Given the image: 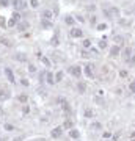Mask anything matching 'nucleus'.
Instances as JSON below:
<instances>
[{"instance_id": "44", "label": "nucleus", "mask_w": 135, "mask_h": 141, "mask_svg": "<svg viewBox=\"0 0 135 141\" xmlns=\"http://www.w3.org/2000/svg\"><path fill=\"white\" fill-rule=\"evenodd\" d=\"M130 64H135V53L132 55V58H130Z\"/></svg>"}, {"instance_id": "39", "label": "nucleus", "mask_w": 135, "mask_h": 141, "mask_svg": "<svg viewBox=\"0 0 135 141\" xmlns=\"http://www.w3.org/2000/svg\"><path fill=\"white\" fill-rule=\"evenodd\" d=\"M21 83H22V86H28V85H30L27 79H22V80H21Z\"/></svg>"}, {"instance_id": "11", "label": "nucleus", "mask_w": 135, "mask_h": 141, "mask_svg": "<svg viewBox=\"0 0 135 141\" xmlns=\"http://www.w3.org/2000/svg\"><path fill=\"white\" fill-rule=\"evenodd\" d=\"M46 82H47L49 85H53V83H55V75H53L52 72H47V74H46Z\"/></svg>"}, {"instance_id": "6", "label": "nucleus", "mask_w": 135, "mask_h": 141, "mask_svg": "<svg viewBox=\"0 0 135 141\" xmlns=\"http://www.w3.org/2000/svg\"><path fill=\"white\" fill-rule=\"evenodd\" d=\"M61 135H63V127H55V129H52V132H50V136L52 138H61Z\"/></svg>"}, {"instance_id": "4", "label": "nucleus", "mask_w": 135, "mask_h": 141, "mask_svg": "<svg viewBox=\"0 0 135 141\" xmlns=\"http://www.w3.org/2000/svg\"><path fill=\"white\" fill-rule=\"evenodd\" d=\"M83 71H85V75L88 79H94V69H93V64H86L85 68H83Z\"/></svg>"}, {"instance_id": "13", "label": "nucleus", "mask_w": 135, "mask_h": 141, "mask_svg": "<svg viewBox=\"0 0 135 141\" xmlns=\"http://www.w3.org/2000/svg\"><path fill=\"white\" fill-rule=\"evenodd\" d=\"M72 126H74V122L71 121V119H66L65 122H63V129H65V130H71V129H72Z\"/></svg>"}, {"instance_id": "3", "label": "nucleus", "mask_w": 135, "mask_h": 141, "mask_svg": "<svg viewBox=\"0 0 135 141\" xmlns=\"http://www.w3.org/2000/svg\"><path fill=\"white\" fill-rule=\"evenodd\" d=\"M58 102H60V105H61L63 111H65L66 115H71V107H69L68 100H66V99H63V97H60V99H58Z\"/></svg>"}, {"instance_id": "45", "label": "nucleus", "mask_w": 135, "mask_h": 141, "mask_svg": "<svg viewBox=\"0 0 135 141\" xmlns=\"http://www.w3.org/2000/svg\"><path fill=\"white\" fill-rule=\"evenodd\" d=\"M112 141H118V135H113L112 136Z\"/></svg>"}, {"instance_id": "40", "label": "nucleus", "mask_w": 135, "mask_h": 141, "mask_svg": "<svg viewBox=\"0 0 135 141\" xmlns=\"http://www.w3.org/2000/svg\"><path fill=\"white\" fill-rule=\"evenodd\" d=\"M28 71H30V72H36V68H35L33 64H28Z\"/></svg>"}, {"instance_id": "42", "label": "nucleus", "mask_w": 135, "mask_h": 141, "mask_svg": "<svg viewBox=\"0 0 135 141\" xmlns=\"http://www.w3.org/2000/svg\"><path fill=\"white\" fill-rule=\"evenodd\" d=\"M102 136H104L105 139H107V138H112V135L109 133V132H104V135H102Z\"/></svg>"}, {"instance_id": "27", "label": "nucleus", "mask_w": 135, "mask_h": 141, "mask_svg": "<svg viewBox=\"0 0 135 141\" xmlns=\"http://www.w3.org/2000/svg\"><path fill=\"white\" fill-rule=\"evenodd\" d=\"M85 118H93V111L89 108H85Z\"/></svg>"}, {"instance_id": "8", "label": "nucleus", "mask_w": 135, "mask_h": 141, "mask_svg": "<svg viewBox=\"0 0 135 141\" xmlns=\"http://www.w3.org/2000/svg\"><path fill=\"white\" fill-rule=\"evenodd\" d=\"M69 35H71V38H82L83 36V32L80 30V28H71Z\"/></svg>"}, {"instance_id": "38", "label": "nucleus", "mask_w": 135, "mask_h": 141, "mask_svg": "<svg viewBox=\"0 0 135 141\" xmlns=\"http://www.w3.org/2000/svg\"><path fill=\"white\" fill-rule=\"evenodd\" d=\"M127 75H129V74H127V71H121V72H119V77H123V79H126Z\"/></svg>"}, {"instance_id": "10", "label": "nucleus", "mask_w": 135, "mask_h": 141, "mask_svg": "<svg viewBox=\"0 0 135 141\" xmlns=\"http://www.w3.org/2000/svg\"><path fill=\"white\" fill-rule=\"evenodd\" d=\"M41 27L44 30H49V28H52V21H49V19H41Z\"/></svg>"}, {"instance_id": "16", "label": "nucleus", "mask_w": 135, "mask_h": 141, "mask_svg": "<svg viewBox=\"0 0 135 141\" xmlns=\"http://www.w3.org/2000/svg\"><path fill=\"white\" fill-rule=\"evenodd\" d=\"M17 100H19L21 103H27V100H28V96H27L25 92H21L19 96H17Z\"/></svg>"}, {"instance_id": "17", "label": "nucleus", "mask_w": 135, "mask_h": 141, "mask_svg": "<svg viewBox=\"0 0 135 141\" xmlns=\"http://www.w3.org/2000/svg\"><path fill=\"white\" fill-rule=\"evenodd\" d=\"M42 19H49V21H52V11L50 9H44L42 11Z\"/></svg>"}, {"instance_id": "1", "label": "nucleus", "mask_w": 135, "mask_h": 141, "mask_svg": "<svg viewBox=\"0 0 135 141\" xmlns=\"http://www.w3.org/2000/svg\"><path fill=\"white\" fill-rule=\"evenodd\" d=\"M11 5L14 6V9L21 11V9L27 8V0H11Z\"/></svg>"}, {"instance_id": "15", "label": "nucleus", "mask_w": 135, "mask_h": 141, "mask_svg": "<svg viewBox=\"0 0 135 141\" xmlns=\"http://www.w3.org/2000/svg\"><path fill=\"white\" fill-rule=\"evenodd\" d=\"M69 136L72 138V139H77V138L80 136V133H79V130H77V129H71V130H69Z\"/></svg>"}, {"instance_id": "5", "label": "nucleus", "mask_w": 135, "mask_h": 141, "mask_svg": "<svg viewBox=\"0 0 135 141\" xmlns=\"http://www.w3.org/2000/svg\"><path fill=\"white\" fill-rule=\"evenodd\" d=\"M5 75H6V79H8V82H10V83H14V82H16L14 72H13L11 68H5Z\"/></svg>"}, {"instance_id": "7", "label": "nucleus", "mask_w": 135, "mask_h": 141, "mask_svg": "<svg viewBox=\"0 0 135 141\" xmlns=\"http://www.w3.org/2000/svg\"><path fill=\"white\" fill-rule=\"evenodd\" d=\"M28 27H30V24L27 22V21H21L19 24H17V32H25V30H28Z\"/></svg>"}, {"instance_id": "49", "label": "nucleus", "mask_w": 135, "mask_h": 141, "mask_svg": "<svg viewBox=\"0 0 135 141\" xmlns=\"http://www.w3.org/2000/svg\"><path fill=\"white\" fill-rule=\"evenodd\" d=\"M0 141H2V136H0Z\"/></svg>"}, {"instance_id": "23", "label": "nucleus", "mask_w": 135, "mask_h": 141, "mask_svg": "<svg viewBox=\"0 0 135 141\" xmlns=\"http://www.w3.org/2000/svg\"><path fill=\"white\" fill-rule=\"evenodd\" d=\"M11 19H14V21H16L17 24H19V22H21V13H13Z\"/></svg>"}, {"instance_id": "14", "label": "nucleus", "mask_w": 135, "mask_h": 141, "mask_svg": "<svg viewBox=\"0 0 135 141\" xmlns=\"http://www.w3.org/2000/svg\"><path fill=\"white\" fill-rule=\"evenodd\" d=\"M119 55V45H113L110 49V56H118Z\"/></svg>"}, {"instance_id": "34", "label": "nucleus", "mask_w": 135, "mask_h": 141, "mask_svg": "<svg viewBox=\"0 0 135 141\" xmlns=\"http://www.w3.org/2000/svg\"><path fill=\"white\" fill-rule=\"evenodd\" d=\"M93 129H94V130H101V129H102V126L99 124V122H94V124H93Z\"/></svg>"}, {"instance_id": "24", "label": "nucleus", "mask_w": 135, "mask_h": 141, "mask_svg": "<svg viewBox=\"0 0 135 141\" xmlns=\"http://www.w3.org/2000/svg\"><path fill=\"white\" fill-rule=\"evenodd\" d=\"M30 6L32 8H38L39 6V0H30Z\"/></svg>"}, {"instance_id": "2", "label": "nucleus", "mask_w": 135, "mask_h": 141, "mask_svg": "<svg viewBox=\"0 0 135 141\" xmlns=\"http://www.w3.org/2000/svg\"><path fill=\"white\" fill-rule=\"evenodd\" d=\"M68 72L72 75V77H76V79L82 77V68H80V66H71V68L68 69Z\"/></svg>"}, {"instance_id": "12", "label": "nucleus", "mask_w": 135, "mask_h": 141, "mask_svg": "<svg viewBox=\"0 0 135 141\" xmlns=\"http://www.w3.org/2000/svg\"><path fill=\"white\" fill-rule=\"evenodd\" d=\"M77 91H79L80 94H83V92L86 91V83H83V82H79V83H77Z\"/></svg>"}, {"instance_id": "18", "label": "nucleus", "mask_w": 135, "mask_h": 141, "mask_svg": "<svg viewBox=\"0 0 135 141\" xmlns=\"http://www.w3.org/2000/svg\"><path fill=\"white\" fill-rule=\"evenodd\" d=\"M74 22H76V21H74L72 16H66V17H65V24H66V25H74Z\"/></svg>"}, {"instance_id": "50", "label": "nucleus", "mask_w": 135, "mask_h": 141, "mask_svg": "<svg viewBox=\"0 0 135 141\" xmlns=\"http://www.w3.org/2000/svg\"><path fill=\"white\" fill-rule=\"evenodd\" d=\"M132 141H135V139H132Z\"/></svg>"}, {"instance_id": "37", "label": "nucleus", "mask_w": 135, "mask_h": 141, "mask_svg": "<svg viewBox=\"0 0 135 141\" xmlns=\"http://www.w3.org/2000/svg\"><path fill=\"white\" fill-rule=\"evenodd\" d=\"M129 89H130L132 92H135V80H133V82H132L130 85H129Z\"/></svg>"}, {"instance_id": "20", "label": "nucleus", "mask_w": 135, "mask_h": 141, "mask_svg": "<svg viewBox=\"0 0 135 141\" xmlns=\"http://www.w3.org/2000/svg\"><path fill=\"white\" fill-rule=\"evenodd\" d=\"M0 42H2V44H5L6 47H11V45H13V42H11L10 39H8V38H0Z\"/></svg>"}, {"instance_id": "47", "label": "nucleus", "mask_w": 135, "mask_h": 141, "mask_svg": "<svg viewBox=\"0 0 135 141\" xmlns=\"http://www.w3.org/2000/svg\"><path fill=\"white\" fill-rule=\"evenodd\" d=\"M2 113H3V110H2V107H0V115H2Z\"/></svg>"}, {"instance_id": "46", "label": "nucleus", "mask_w": 135, "mask_h": 141, "mask_svg": "<svg viewBox=\"0 0 135 141\" xmlns=\"http://www.w3.org/2000/svg\"><path fill=\"white\" fill-rule=\"evenodd\" d=\"M11 141H22V138H14V139H11Z\"/></svg>"}, {"instance_id": "28", "label": "nucleus", "mask_w": 135, "mask_h": 141, "mask_svg": "<svg viewBox=\"0 0 135 141\" xmlns=\"http://www.w3.org/2000/svg\"><path fill=\"white\" fill-rule=\"evenodd\" d=\"M83 47H85V49H88V47H91V41H89V39H83Z\"/></svg>"}, {"instance_id": "19", "label": "nucleus", "mask_w": 135, "mask_h": 141, "mask_svg": "<svg viewBox=\"0 0 135 141\" xmlns=\"http://www.w3.org/2000/svg\"><path fill=\"white\" fill-rule=\"evenodd\" d=\"M63 77H65V72H63V71H58V72L55 74V82H61Z\"/></svg>"}, {"instance_id": "29", "label": "nucleus", "mask_w": 135, "mask_h": 141, "mask_svg": "<svg viewBox=\"0 0 135 141\" xmlns=\"http://www.w3.org/2000/svg\"><path fill=\"white\" fill-rule=\"evenodd\" d=\"M5 130L6 132H13L14 130V126H11V124H8V122H6V124H5Z\"/></svg>"}, {"instance_id": "30", "label": "nucleus", "mask_w": 135, "mask_h": 141, "mask_svg": "<svg viewBox=\"0 0 135 141\" xmlns=\"http://www.w3.org/2000/svg\"><path fill=\"white\" fill-rule=\"evenodd\" d=\"M0 25H2L3 28H6V27H8V22L5 21V17H0Z\"/></svg>"}, {"instance_id": "26", "label": "nucleus", "mask_w": 135, "mask_h": 141, "mask_svg": "<svg viewBox=\"0 0 135 141\" xmlns=\"http://www.w3.org/2000/svg\"><path fill=\"white\" fill-rule=\"evenodd\" d=\"M28 113H30V107L28 105H24L22 107V115H28Z\"/></svg>"}, {"instance_id": "25", "label": "nucleus", "mask_w": 135, "mask_h": 141, "mask_svg": "<svg viewBox=\"0 0 135 141\" xmlns=\"http://www.w3.org/2000/svg\"><path fill=\"white\" fill-rule=\"evenodd\" d=\"M41 60H42V63H44V66H47V68H49V66H50V64H52V63H50V60L47 58V56H42V58H41Z\"/></svg>"}, {"instance_id": "48", "label": "nucleus", "mask_w": 135, "mask_h": 141, "mask_svg": "<svg viewBox=\"0 0 135 141\" xmlns=\"http://www.w3.org/2000/svg\"><path fill=\"white\" fill-rule=\"evenodd\" d=\"M0 75H2V71H0Z\"/></svg>"}, {"instance_id": "31", "label": "nucleus", "mask_w": 135, "mask_h": 141, "mask_svg": "<svg viewBox=\"0 0 135 141\" xmlns=\"http://www.w3.org/2000/svg\"><path fill=\"white\" fill-rule=\"evenodd\" d=\"M115 41H116V45L123 44V36H115Z\"/></svg>"}, {"instance_id": "32", "label": "nucleus", "mask_w": 135, "mask_h": 141, "mask_svg": "<svg viewBox=\"0 0 135 141\" xmlns=\"http://www.w3.org/2000/svg\"><path fill=\"white\" fill-rule=\"evenodd\" d=\"M52 44H53V45H58V44H60V41H58V36H57V35L53 36V39H52Z\"/></svg>"}, {"instance_id": "35", "label": "nucleus", "mask_w": 135, "mask_h": 141, "mask_svg": "<svg viewBox=\"0 0 135 141\" xmlns=\"http://www.w3.org/2000/svg\"><path fill=\"white\" fill-rule=\"evenodd\" d=\"M10 3H11L10 0H0V5H2V6H8Z\"/></svg>"}, {"instance_id": "21", "label": "nucleus", "mask_w": 135, "mask_h": 141, "mask_svg": "<svg viewBox=\"0 0 135 141\" xmlns=\"http://www.w3.org/2000/svg\"><path fill=\"white\" fill-rule=\"evenodd\" d=\"M107 47V39H105V36H102V39L99 41V49H105Z\"/></svg>"}, {"instance_id": "9", "label": "nucleus", "mask_w": 135, "mask_h": 141, "mask_svg": "<svg viewBox=\"0 0 135 141\" xmlns=\"http://www.w3.org/2000/svg\"><path fill=\"white\" fill-rule=\"evenodd\" d=\"M14 60L16 61H21V63H25L27 61V55L22 53V52H17V53H14Z\"/></svg>"}, {"instance_id": "36", "label": "nucleus", "mask_w": 135, "mask_h": 141, "mask_svg": "<svg viewBox=\"0 0 135 141\" xmlns=\"http://www.w3.org/2000/svg\"><path fill=\"white\" fill-rule=\"evenodd\" d=\"M105 28H107V25H105V24H99V25H97V30H99V32L105 30Z\"/></svg>"}, {"instance_id": "43", "label": "nucleus", "mask_w": 135, "mask_h": 141, "mask_svg": "<svg viewBox=\"0 0 135 141\" xmlns=\"http://www.w3.org/2000/svg\"><path fill=\"white\" fill-rule=\"evenodd\" d=\"M94 100H96V102H97V103H99V105H101V103H104V100H102V99H101V97H96V99H94Z\"/></svg>"}, {"instance_id": "22", "label": "nucleus", "mask_w": 135, "mask_h": 141, "mask_svg": "<svg viewBox=\"0 0 135 141\" xmlns=\"http://www.w3.org/2000/svg\"><path fill=\"white\" fill-rule=\"evenodd\" d=\"M123 55H124V58H126V60H129L130 56H132V49H126V50L123 52Z\"/></svg>"}, {"instance_id": "33", "label": "nucleus", "mask_w": 135, "mask_h": 141, "mask_svg": "<svg viewBox=\"0 0 135 141\" xmlns=\"http://www.w3.org/2000/svg\"><path fill=\"white\" fill-rule=\"evenodd\" d=\"M14 25H17V22L14 19H10V21H8V27H14Z\"/></svg>"}, {"instance_id": "41", "label": "nucleus", "mask_w": 135, "mask_h": 141, "mask_svg": "<svg viewBox=\"0 0 135 141\" xmlns=\"http://www.w3.org/2000/svg\"><path fill=\"white\" fill-rule=\"evenodd\" d=\"M3 96H8V94L5 92V89H3V88H0V97H3Z\"/></svg>"}]
</instances>
